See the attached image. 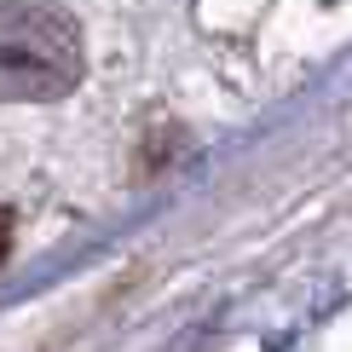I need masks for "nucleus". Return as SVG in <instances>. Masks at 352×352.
Wrapping results in <instances>:
<instances>
[{"label":"nucleus","instance_id":"obj_1","mask_svg":"<svg viewBox=\"0 0 352 352\" xmlns=\"http://www.w3.org/2000/svg\"><path fill=\"white\" fill-rule=\"evenodd\" d=\"M81 76V41L64 12L35 0L0 6V93L6 98H58Z\"/></svg>","mask_w":352,"mask_h":352},{"label":"nucleus","instance_id":"obj_2","mask_svg":"<svg viewBox=\"0 0 352 352\" xmlns=\"http://www.w3.org/2000/svg\"><path fill=\"white\" fill-rule=\"evenodd\" d=\"M6 248H12V214L0 208V260H6Z\"/></svg>","mask_w":352,"mask_h":352}]
</instances>
